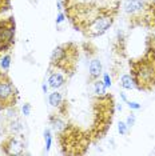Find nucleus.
Instances as JSON below:
<instances>
[{
	"label": "nucleus",
	"instance_id": "f257e3e1",
	"mask_svg": "<svg viewBox=\"0 0 155 156\" xmlns=\"http://www.w3.org/2000/svg\"><path fill=\"white\" fill-rule=\"evenodd\" d=\"M130 71L139 91H151L155 87V48L149 47L143 58L131 60Z\"/></svg>",
	"mask_w": 155,
	"mask_h": 156
},
{
	"label": "nucleus",
	"instance_id": "f03ea898",
	"mask_svg": "<svg viewBox=\"0 0 155 156\" xmlns=\"http://www.w3.org/2000/svg\"><path fill=\"white\" fill-rule=\"evenodd\" d=\"M94 123L90 131L91 140L96 141L102 139L111 127L114 116V98L108 94L96 96L94 100Z\"/></svg>",
	"mask_w": 155,
	"mask_h": 156
},
{
	"label": "nucleus",
	"instance_id": "7ed1b4c3",
	"mask_svg": "<svg viewBox=\"0 0 155 156\" xmlns=\"http://www.w3.org/2000/svg\"><path fill=\"white\" fill-rule=\"evenodd\" d=\"M91 143V135L79 127L66 124L59 132V144L64 155H83Z\"/></svg>",
	"mask_w": 155,
	"mask_h": 156
},
{
	"label": "nucleus",
	"instance_id": "20e7f679",
	"mask_svg": "<svg viewBox=\"0 0 155 156\" xmlns=\"http://www.w3.org/2000/svg\"><path fill=\"white\" fill-rule=\"evenodd\" d=\"M79 59V48L74 43L58 45L51 54L50 64L56 69H60L66 75H74Z\"/></svg>",
	"mask_w": 155,
	"mask_h": 156
},
{
	"label": "nucleus",
	"instance_id": "39448f33",
	"mask_svg": "<svg viewBox=\"0 0 155 156\" xmlns=\"http://www.w3.org/2000/svg\"><path fill=\"white\" fill-rule=\"evenodd\" d=\"M119 11V3H115L114 5H104L103 11L98 15L95 19L82 31V34L86 37H98L107 32L115 22V17Z\"/></svg>",
	"mask_w": 155,
	"mask_h": 156
},
{
	"label": "nucleus",
	"instance_id": "423d86ee",
	"mask_svg": "<svg viewBox=\"0 0 155 156\" xmlns=\"http://www.w3.org/2000/svg\"><path fill=\"white\" fill-rule=\"evenodd\" d=\"M19 99L17 92L12 79L7 73V71L0 72V111H7L16 105Z\"/></svg>",
	"mask_w": 155,
	"mask_h": 156
},
{
	"label": "nucleus",
	"instance_id": "0eeeda50",
	"mask_svg": "<svg viewBox=\"0 0 155 156\" xmlns=\"http://www.w3.org/2000/svg\"><path fill=\"white\" fill-rule=\"evenodd\" d=\"M15 30L16 23L13 16L0 19V52L4 54L12 48L15 43Z\"/></svg>",
	"mask_w": 155,
	"mask_h": 156
},
{
	"label": "nucleus",
	"instance_id": "6e6552de",
	"mask_svg": "<svg viewBox=\"0 0 155 156\" xmlns=\"http://www.w3.org/2000/svg\"><path fill=\"white\" fill-rule=\"evenodd\" d=\"M0 150L5 155H23L24 143L20 137H17V135H8L0 143Z\"/></svg>",
	"mask_w": 155,
	"mask_h": 156
},
{
	"label": "nucleus",
	"instance_id": "1a4fd4ad",
	"mask_svg": "<svg viewBox=\"0 0 155 156\" xmlns=\"http://www.w3.org/2000/svg\"><path fill=\"white\" fill-rule=\"evenodd\" d=\"M146 7V0H126L123 3V9L128 16L139 13Z\"/></svg>",
	"mask_w": 155,
	"mask_h": 156
},
{
	"label": "nucleus",
	"instance_id": "9d476101",
	"mask_svg": "<svg viewBox=\"0 0 155 156\" xmlns=\"http://www.w3.org/2000/svg\"><path fill=\"white\" fill-rule=\"evenodd\" d=\"M102 71H103V66H102V62L99 59L94 58L90 62L88 66V80L91 83H94L95 80H98L102 75Z\"/></svg>",
	"mask_w": 155,
	"mask_h": 156
},
{
	"label": "nucleus",
	"instance_id": "9b49d317",
	"mask_svg": "<svg viewBox=\"0 0 155 156\" xmlns=\"http://www.w3.org/2000/svg\"><path fill=\"white\" fill-rule=\"evenodd\" d=\"M66 84V77L60 72H52L48 77V86L54 90H59Z\"/></svg>",
	"mask_w": 155,
	"mask_h": 156
},
{
	"label": "nucleus",
	"instance_id": "f8f14e48",
	"mask_svg": "<svg viewBox=\"0 0 155 156\" xmlns=\"http://www.w3.org/2000/svg\"><path fill=\"white\" fill-rule=\"evenodd\" d=\"M50 123H51V126H52V129H54L56 133H59L66 127L64 120H63L59 115H51L50 116Z\"/></svg>",
	"mask_w": 155,
	"mask_h": 156
},
{
	"label": "nucleus",
	"instance_id": "ddd939ff",
	"mask_svg": "<svg viewBox=\"0 0 155 156\" xmlns=\"http://www.w3.org/2000/svg\"><path fill=\"white\" fill-rule=\"evenodd\" d=\"M63 96H62V94H59V92H52V94H50V96H48V101H50V104L52 105V107H56L58 108L59 105L63 103Z\"/></svg>",
	"mask_w": 155,
	"mask_h": 156
},
{
	"label": "nucleus",
	"instance_id": "4468645a",
	"mask_svg": "<svg viewBox=\"0 0 155 156\" xmlns=\"http://www.w3.org/2000/svg\"><path fill=\"white\" fill-rule=\"evenodd\" d=\"M121 86L124 88V90H132L135 88V83H134V79L131 75H123L121 79Z\"/></svg>",
	"mask_w": 155,
	"mask_h": 156
},
{
	"label": "nucleus",
	"instance_id": "2eb2a0df",
	"mask_svg": "<svg viewBox=\"0 0 155 156\" xmlns=\"http://www.w3.org/2000/svg\"><path fill=\"white\" fill-rule=\"evenodd\" d=\"M106 86H104V83H103V80H95L94 81V94L96 95V96H102V95H104L106 94Z\"/></svg>",
	"mask_w": 155,
	"mask_h": 156
},
{
	"label": "nucleus",
	"instance_id": "dca6fc26",
	"mask_svg": "<svg viewBox=\"0 0 155 156\" xmlns=\"http://www.w3.org/2000/svg\"><path fill=\"white\" fill-rule=\"evenodd\" d=\"M9 135H19L23 129V126L19 120H12L9 122Z\"/></svg>",
	"mask_w": 155,
	"mask_h": 156
},
{
	"label": "nucleus",
	"instance_id": "f3484780",
	"mask_svg": "<svg viewBox=\"0 0 155 156\" xmlns=\"http://www.w3.org/2000/svg\"><path fill=\"white\" fill-rule=\"evenodd\" d=\"M0 67H2L3 71H8L9 67H11V55L7 54L2 58V60H0Z\"/></svg>",
	"mask_w": 155,
	"mask_h": 156
},
{
	"label": "nucleus",
	"instance_id": "a211bd4d",
	"mask_svg": "<svg viewBox=\"0 0 155 156\" xmlns=\"http://www.w3.org/2000/svg\"><path fill=\"white\" fill-rule=\"evenodd\" d=\"M11 9V0H0V15Z\"/></svg>",
	"mask_w": 155,
	"mask_h": 156
},
{
	"label": "nucleus",
	"instance_id": "6ab92c4d",
	"mask_svg": "<svg viewBox=\"0 0 155 156\" xmlns=\"http://www.w3.org/2000/svg\"><path fill=\"white\" fill-rule=\"evenodd\" d=\"M44 139H45V151H50L51 143H52V136H51L50 129H45V132H44Z\"/></svg>",
	"mask_w": 155,
	"mask_h": 156
},
{
	"label": "nucleus",
	"instance_id": "aec40b11",
	"mask_svg": "<svg viewBox=\"0 0 155 156\" xmlns=\"http://www.w3.org/2000/svg\"><path fill=\"white\" fill-rule=\"evenodd\" d=\"M118 131L121 135H127L128 132V126L126 124V122H121L118 124Z\"/></svg>",
	"mask_w": 155,
	"mask_h": 156
},
{
	"label": "nucleus",
	"instance_id": "412c9836",
	"mask_svg": "<svg viewBox=\"0 0 155 156\" xmlns=\"http://www.w3.org/2000/svg\"><path fill=\"white\" fill-rule=\"evenodd\" d=\"M103 83H104V86H106V88H110L111 87V77H110V75L108 73H104L103 75Z\"/></svg>",
	"mask_w": 155,
	"mask_h": 156
},
{
	"label": "nucleus",
	"instance_id": "4be33fe9",
	"mask_svg": "<svg viewBox=\"0 0 155 156\" xmlns=\"http://www.w3.org/2000/svg\"><path fill=\"white\" fill-rule=\"evenodd\" d=\"M126 124H127L128 126V128L130 127H132L134 124H135V115H128V118H127V120H126Z\"/></svg>",
	"mask_w": 155,
	"mask_h": 156
},
{
	"label": "nucleus",
	"instance_id": "5701e85b",
	"mask_svg": "<svg viewBox=\"0 0 155 156\" xmlns=\"http://www.w3.org/2000/svg\"><path fill=\"white\" fill-rule=\"evenodd\" d=\"M127 104H128V107L131 108V109H140V104L139 103H136V101H127Z\"/></svg>",
	"mask_w": 155,
	"mask_h": 156
},
{
	"label": "nucleus",
	"instance_id": "b1692460",
	"mask_svg": "<svg viewBox=\"0 0 155 156\" xmlns=\"http://www.w3.org/2000/svg\"><path fill=\"white\" fill-rule=\"evenodd\" d=\"M22 111H23V115L24 116H28L31 113V105L30 104H24L23 108H22Z\"/></svg>",
	"mask_w": 155,
	"mask_h": 156
},
{
	"label": "nucleus",
	"instance_id": "393cba45",
	"mask_svg": "<svg viewBox=\"0 0 155 156\" xmlns=\"http://www.w3.org/2000/svg\"><path fill=\"white\" fill-rule=\"evenodd\" d=\"M64 17H66V15H64V13H63V12H62V13H59L58 19H56V23H58V24H59V23H62L63 20H64Z\"/></svg>",
	"mask_w": 155,
	"mask_h": 156
},
{
	"label": "nucleus",
	"instance_id": "a878e982",
	"mask_svg": "<svg viewBox=\"0 0 155 156\" xmlns=\"http://www.w3.org/2000/svg\"><path fill=\"white\" fill-rule=\"evenodd\" d=\"M41 88H43V92H44V94H45V92H47V90H48L45 84H43V86H41Z\"/></svg>",
	"mask_w": 155,
	"mask_h": 156
},
{
	"label": "nucleus",
	"instance_id": "bb28decb",
	"mask_svg": "<svg viewBox=\"0 0 155 156\" xmlns=\"http://www.w3.org/2000/svg\"><path fill=\"white\" fill-rule=\"evenodd\" d=\"M0 55H2V52H0Z\"/></svg>",
	"mask_w": 155,
	"mask_h": 156
}]
</instances>
